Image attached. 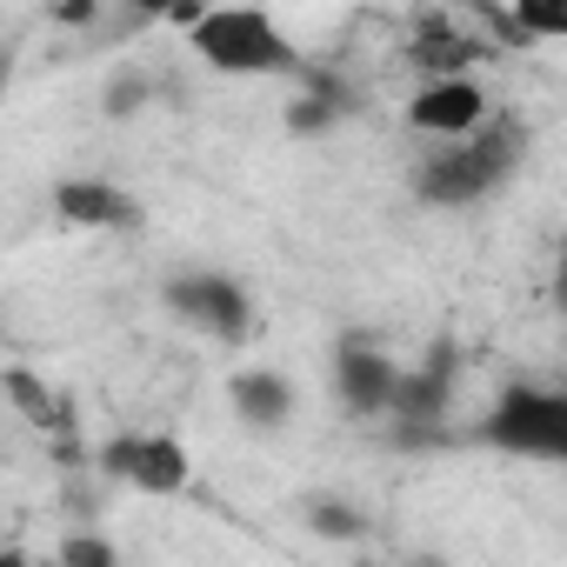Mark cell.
<instances>
[{
    "label": "cell",
    "mask_w": 567,
    "mask_h": 567,
    "mask_svg": "<svg viewBox=\"0 0 567 567\" xmlns=\"http://www.w3.org/2000/svg\"><path fill=\"white\" fill-rule=\"evenodd\" d=\"M147 94H154V81H147L141 68H121V74L107 81V94H101V107H107L114 121H127V114H141V107H147Z\"/></svg>",
    "instance_id": "obj_11"
},
{
    "label": "cell",
    "mask_w": 567,
    "mask_h": 567,
    "mask_svg": "<svg viewBox=\"0 0 567 567\" xmlns=\"http://www.w3.org/2000/svg\"><path fill=\"white\" fill-rule=\"evenodd\" d=\"M394 394H401V361L381 354L374 341H341V354H334V401L348 414H361V421H381L394 408Z\"/></svg>",
    "instance_id": "obj_7"
},
{
    "label": "cell",
    "mask_w": 567,
    "mask_h": 567,
    "mask_svg": "<svg viewBox=\"0 0 567 567\" xmlns=\"http://www.w3.org/2000/svg\"><path fill=\"white\" fill-rule=\"evenodd\" d=\"M334 114H341L334 101H295V114H288V127H295V134H315V127H328Z\"/></svg>",
    "instance_id": "obj_13"
},
{
    "label": "cell",
    "mask_w": 567,
    "mask_h": 567,
    "mask_svg": "<svg viewBox=\"0 0 567 567\" xmlns=\"http://www.w3.org/2000/svg\"><path fill=\"white\" fill-rule=\"evenodd\" d=\"M474 434H481V447H494L507 461L560 467L567 461V394L554 381H507Z\"/></svg>",
    "instance_id": "obj_3"
},
{
    "label": "cell",
    "mask_w": 567,
    "mask_h": 567,
    "mask_svg": "<svg viewBox=\"0 0 567 567\" xmlns=\"http://www.w3.org/2000/svg\"><path fill=\"white\" fill-rule=\"evenodd\" d=\"M187 54L227 81H274V74H295L301 54L288 41L267 8H200L187 14Z\"/></svg>",
    "instance_id": "obj_2"
},
{
    "label": "cell",
    "mask_w": 567,
    "mask_h": 567,
    "mask_svg": "<svg viewBox=\"0 0 567 567\" xmlns=\"http://www.w3.org/2000/svg\"><path fill=\"white\" fill-rule=\"evenodd\" d=\"M401 567H454V560H447L441 547H408V560H401Z\"/></svg>",
    "instance_id": "obj_14"
},
{
    "label": "cell",
    "mask_w": 567,
    "mask_h": 567,
    "mask_svg": "<svg viewBox=\"0 0 567 567\" xmlns=\"http://www.w3.org/2000/svg\"><path fill=\"white\" fill-rule=\"evenodd\" d=\"M61 560H68V567H121V560H114V547H107V540H94V534H87V540L74 534V540L61 547Z\"/></svg>",
    "instance_id": "obj_12"
},
{
    "label": "cell",
    "mask_w": 567,
    "mask_h": 567,
    "mask_svg": "<svg viewBox=\"0 0 567 567\" xmlns=\"http://www.w3.org/2000/svg\"><path fill=\"white\" fill-rule=\"evenodd\" d=\"M494 121V94L474 81V74H441V81H421L408 94V127L441 147V141H467L474 127Z\"/></svg>",
    "instance_id": "obj_6"
},
{
    "label": "cell",
    "mask_w": 567,
    "mask_h": 567,
    "mask_svg": "<svg viewBox=\"0 0 567 567\" xmlns=\"http://www.w3.org/2000/svg\"><path fill=\"white\" fill-rule=\"evenodd\" d=\"M8 74H14V54H8V48H0V87H8Z\"/></svg>",
    "instance_id": "obj_16"
},
{
    "label": "cell",
    "mask_w": 567,
    "mask_h": 567,
    "mask_svg": "<svg viewBox=\"0 0 567 567\" xmlns=\"http://www.w3.org/2000/svg\"><path fill=\"white\" fill-rule=\"evenodd\" d=\"M101 474L134 494H181L194 481V454L167 427H127V434L101 441Z\"/></svg>",
    "instance_id": "obj_5"
},
{
    "label": "cell",
    "mask_w": 567,
    "mask_h": 567,
    "mask_svg": "<svg viewBox=\"0 0 567 567\" xmlns=\"http://www.w3.org/2000/svg\"><path fill=\"white\" fill-rule=\"evenodd\" d=\"M361 567H368V560H361Z\"/></svg>",
    "instance_id": "obj_17"
},
{
    "label": "cell",
    "mask_w": 567,
    "mask_h": 567,
    "mask_svg": "<svg viewBox=\"0 0 567 567\" xmlns=\"http://www.w3.org/2000/svg\"><path fill=\"white\" fill-rule=\"evenodd\" d=\"M301 520H308L315 540H334V547H348V540L368 534V514H361L354 501H341V494H308V501H301Z\"/></svg>",
    "instance_id": "obj_10"
},
{
    "label": "cell",
    "mask_w": 567,
    "mask_h": 567,
    "mask_svg": "<svg viewBox=\"0 0 567 567\" xmlns=\"http://www.w3.org/2000/svg\"><path fill=\"white\" fill-rule=\"evenodd\" d=\"M161 301H167V315L181 328H194V334H207L220 348H234V341L254 334V295L240 288L227 267H181V274H167L161 280Z\"/></svg>",
    "instance_id": "obj_4"
},
{
    "label": "cell",
    "mask_w": 567,
    "mask_h": 567,
    "mask_svg": "<svg viewBox=\"0 0 567 567\" xmlns=\"http://www.w3.org/2000/svg\"><path fill=\"white\" fill-rule=\"evenodd\" d=\"M0 567H34L28 554H14V547H0Z\"/></svg>",
    "instance_id": "obj_15"
},
{
    "label": "cell",
    "mask_w": 567,
    "mask_h": 567,
    "mask_svg": "<svg viewBox=\"0 0 567 567\" xmlns=\"http://www.w3.org/2000/svg\"><path fill=\"white\" fill-rule=\"evenodd\" d=\"M54 214L68 220V227H141V200L121 187V181H101V174H87V181H61L54 187Z\"/></svg>",
    "instance_id": "obj_8"
},
{
    "label": "cell",
    "mask_w": 567,
    "mask_h": 567,
    "mask_svg": "<svg viewBox=\"0 0 567 567\" xmlns=\"http://www.w3.org/2000/svg\"><path fill=\"white\" fill-rule=\"evenodd\" d=\"M227 401H234V414L254 434H280V427H288V414H295V381L274 374V368H247V374L227 381Z\"/></svg>",
    "instance_id": "obj_9"
},
{
    "label": "cell",
    "mask_w": 567,
    "mask_h": 567,
    "mask_svg": "<svg viewBox=\"0 0 567 567\" xmlns=\"http://www.w3.org/2000/svg\"><path fill=\"white\" fill-rule=\"evenodd\" d=\"M520 154H527V127H514V121L494 114V121L474 127L467 141H441V147L421 154V167H414V200L447 207V214L481 207V200H494V194L520 174Z\"/></svg>",
    "instance_id": "obj_1"
}]
</instances>
